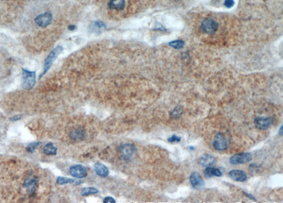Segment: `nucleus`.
<instances>
[{"mask_svg": "<svg viewBox=\"0 0 283 203\" xmlns=\"http://www.w3.org/2000/svg\"><path fill=\"white\" fill-rule=\"evenodd\" d=\"M62 51H63V47L61 46V45H58V46H57L55 48H54L53 51L51 52V53L48 54V56L47 57V58L45 59V60L44 67H43V71L40 76V79L42 78L43 76L47 72V71L49 70L50 68H51L52 65L53 64L54 61L56 60L57 58H58L59 54L62 52Z\"/></svg>", "mask_w": 283, "mask_h": 203, "instance_id": "1", "label": "nucleus"}, {"mask_svg": "<svg viewBox=\"0 0 283 203\" xmlns=\"http://www.w3.org/2000/svg\"><path fill=\"white\" fill-rule=\"evenodd\" d=\"M36 72L22 69V87L25 90H30L36 84Z\"/></svg>", "mask_w": 283, "mask_h": 203, "instance_id": "2", "label": "nucleus"}, {"mask_svg": "<svg viewBox=\"0 0 283 203\" xmlns=\"http://www.w3.org/2000/svg\"><path fill=\"white\" fill-rule=\"evenodd\" d=\"M213 147L218 151H224L227 148V139L222 133L219 132L215 135L214 142H213Z\"/></svg>", "mask_w": 283, "mask_h": 203, "instance_id": "3", "label": "nucleus"}, {"mask_svg": "<svg viewBox=\"0 0 283 203\" xmlns=\"http://www.w3.org/2000/svg\"><path fill=\"white\" fill-rule=\"evenodd\" d=\"M218 26V23L212 19H206L202 22L201 28L206 33L213 34L217 31Z\"/></svg>", "mask_w": 283, "mask_h": 203, "instance_id": "4", "label": "nucleus"}, {"mask_svg": "<svg viewBox=\"0 0 283 203\" xmlns=\"http://www.w3.org/2000/svg\"><path fill=\"white\" fill-rule=\"evenodd\" d=\"M119 150L122 157L125 160H130L136 153V149L135 146L130 144H125V145H121L119 148Z\"/></svg>", "mask_w": 283, "mask_h": 203, "instance_id": "5", "label": "nucleus"}, {"mask_svg": "<svg viewBox=\"0 0 283 203\" xmlns=\"http://www.w3.org/2000/svg\"><path fill=\"white\" fill-rule=\"evenodd\" d=\"M252 159V155L250 153H241L235 154L229 159V162L233 165L245 163L250 161Z\"/></svg>", "mask_w": 283, "mask_h": 203, "instance_id": "6", "label": "nucleus"}, {"mask_svg": "<svg viewBox=\"0 0 283 203\" xmlns=\"http://www.w3.org/2000/svg\"><path fill=\"white\" fill-rule=\"evenodd\" d=\"M53 21V15L50 12H45L44 14L39 15L35 19V21L39 26L45 28L51 24Z\"/></svg>", "mask_w": 283, "mask_h": 203, "instance_id": "7", "label": "nucleus"}, {"mask_svg": "<svg viewBox=\"0 0 283 203\" xmlns=\"http://www.w3.org/2000/svg\"><path fill=\"white\" fill-rule=\"evenodd\" d=\"M69 173L75 178H82L86 176L87 170L86 168L82 165H75L70 167Z\"/></svg>", "mask_w": 283, "mask_h": 203, "instance_id": "8", "label": "nucleus"}, {"mask_svg": "<svg viewBox=\"0 0 283 203\" xmlns=\"http://www.w3.org/2000/svg\"><path fill=\"white\" fill-rule=\"evenodd\" d=\"M255 125L257 128L260 130H266L269 128L273 124V119L271 117H256L254 121Z\"/></svg>", "mask_w": 283, "mask_h": 203, "instance_id": "9", "label": "nucleus"}, {"mask_svg": "<svg viewBox=\"0 0 283 203\" xmlns=\"http://www.w3.org/2000/svg\"><path fill=\"white\" fill-rule=\"evenodd\" d=\"M190 181L192 186L195 189H200L204 185V181L200 173L197 172H193L190 176Z\"/></svg>", "mask_w": 283, "mask_h": 203, "instance_id": "10", "label": "nucleus"}, {"mask_svg": "<svg viewBox=\"0 0 283 203\" xmlns=\"http://www.w3.org/2000/svg\"><path fill=\"white\" fill-rule=\"evenodd\" d=\"M229 176L232 180L239 182H243L247 179L246 173L240 170H232L229 173Z\"/></svg>", "mask_w": 283, "mask_h": 203, "instance_id": "11", "label": "nucleus"}, {"mask_svg": "<svg viewBox=\"0 0 283 203\" xmlns=\"http://www.w3.org/2000/svg\"><path fill=\"white\" fill-rule=\"evenodd\" d=\"M25 187H26L27 191L30 196H33L36 193L37 187H38V180L36 178L27 179L24 182Z\"/></svg>", "mask_w": 283, "mask_h": 203, "instance_id": "12", "label": "nucleus"}, {"mask_svg": "<svg viewBox=\"0 0 283 203\" xmlns=\"http://www.w3.org/2000/svg\"><path fill=\"white\" fill-rule=\"evenodd\" d=\"M216 162V159L212 155L204 154L199 159V163L202 166L210 167L213 166Z\"/></svg>", "mask_w": 283, "mask_h": 203, "instance_id": "13", "label": "nucleus"}, {"mask_svg": "<svg viewBox=\"0 0 283 203\" xmlns=\"http://www.w3.org/2000/svg\"><path fill=\"white\" fill-rule=\"evenodd\" d=\"M94 170L98 175L101 177H106L109 174L108 169L103 163L97 162L94 164Z\"/></svg>", "mask_w": 283, "mask_h": 203, "instance_id": "14", "label": "nucleus"}, {"mask_svg": "<svg viewBox=\"0 0 283 203\" xmlns=\"http://www.w3.org/2000/svg\"><path fill=\"white\" fill-rule=\"evenodd\" d=\"M85 136V131L83 128H78L72 130L70 133V138L74 141L82 140Z\"/></svg>", "mask_w": 283, "mask_h": 203, "instance_id": "15", "label": "nucleus"}, {"mask_svg": "<svg viewBox=\"0 0 283 203\" xmlns=\"http://www.w3.org/2000/svg\"><path fill=\"white\" fill-rule=\"evenodd\" d=\"M204 174L207 178H211L214 177V176H217V177H219L222 175V173L219 169L217 168H212V167H207L205 170L204 171Z\"/></svg>", "mask_w": 283, "mask_h": 203, "instance_id": "16", "label": "nucleus"}, {"mask_svg": "<svg viewBox=\"0 0 283 203\" xmlns=\"http://www.w3.org/2000/svg\"><path fill=\"white\" fill-rule=\"evenodd\" d=\"M83 183L81 180H77L76 179H72V178H65V177H62V176H59V177L57 178V183L58 185H65V184H72V185H80Z\"/></svg>", "mask_w": 283, "mask_h": 203, "instance_id": "17", "label": "nucleus"}, {"mask_svg": "<svg viewBox=\"0 0 283 203\" xmlns=\"http://www.w3.org/2000/svg\"><path fill=\"white\" fill-rule=\"evenodd\" d=\"M125 0H110L108 3V6L111 9L115 10H123L125 8Z\"/></svg>", "mask_w": 283, "mask_h": 203, "instance_id": "18", "label": "nucleus"}, {"mask_svg": "<svg viewBox=\"0 0 283 203\" xmlns=\"http://www.w3.org/2000/svg\"><path fill=\"white\" fill-rule=\"evenodd\" d=\"M90 28L91 30H93V32H101V30L106 29V26L105 23L102 21H94L90 25Z\"/></svg>", "mask_w": 283, "mask_h": 203, "instance_id": "19", "label": "nucleus"}, {"mask_svg": "<svg viewBox=\"0 0 283 203\" xmlns=\"http://www.w3.org/2000/svg\"><path fill=\"white\" fill-rule=\"evenodd\" d=\"M58 149L53 145V143L49 142L46 144L43 147V152L47 155H55Z\"/></svg>", "mask_w": 283, "mask_h": 203, "instance_id": "20", "label": "nucleus"}, {"mask_svg": "<svg viewBox=\"0 0 283 203\" xmlns=\"http://www.w3.org/2000/svg\"><path fill=\"white\" fill-rule=\"evenodd\" d=\"M99 193L98 189L95 188V187H84L82 190V196H89L90 195H93V194H96Z\"/></svg>", "mask_w": 283, "mask_h": 203, "instance_id": "21", "label": "nucleus"}, {"mask_svg": "<svg viewBox=\"0 0 283 203\" xmlns=\"http://www.w3.org/2000/svg\"><path fill=\"white\" fill-rule=\"evenodd\" d=\"M184 42L181 40H174L172 41V42L169 43V45L175 49H180L183 47L184 45Z\"/></svg>", "mask_w": 283, "mask_h": 203, "instance_id": "22", "label": "nucleus"}, {"mask_svg": "<svg viewBox=\"0 0 283 203\" xmlns=\"http://www.w3.org/2000/svg\"><path fill=\"white\" fill-rule=\"evenodd\" d=\"M40 145V142H31L30 143L29 145L27 146L26 147V150L27 152H30V153H33L35 150L36 149V148L38 147L39 145Z\"/></svg>", "mask_w": 283, "mask_h": 203, "instance_id": "23", "label": "nucleus"}, {"mask_svg": "<svg viewBox=\"0 0 283 203\" xmlns=\"http://www.w3.org/2000/svg\"><path fill=\"white\" fill-rule=\"evenodd\" d=\"M180 140H181V138L175 135H172L171 137H169L168 139V141L169 142H179Z\"/></svg>", "mask_w": 283, "mask_h": 203, "instance_id": "24", "label": "nucleus"}, {"mask_svg": "<svg viewBox=\"0 0 283 203\" xmlns=\"http://www.w3.org/2000/svg\"><path fill=\"white\" fill-rule=\"evenodd\" d=\"M181 113H182L181 109L177 107V108H176L175 109H174V110L171 113V115H173V117H179L180 115H181Z\"/></svg>", "mask_w": 283, "mask_h": 203, "instance_id": "25", "label": "nucleus"}, {"mask_svg": "<svg viewBox=\"0 0 283 203\" xmlns=\"http://www.w3.org/2000/svg\"><path fill=\"white\" fill-rule=\"evenodd\" d=\"M234 5V0H225V6L227 8H231Z\"/></svg>", "mask_w": 283, "mask_h": 203, "instance_id": "26", "label": "nucleus"}, {"mask_svg": "<svg viewBox=\"0 0 283 203\" xmlns=\"http://www.w3.org/2000/svg\"><path fill=\"white\" fill-rule=\"evenodd\" d=\"M103 202L106 203H115V200L112 197H106L103 200Z\"/></svg>", "mask_w": 283, "mask_h": 203, "instance_id": "27", "label": "nucleus"}, {"mask_svg": "<svg viewBox=\"0 0 283 203\" xmlns=\"http://www.w3.org/2000/svg\"><path fill=\"white\" fill-rule=\"evenodd\" d=\"M21 117H22V115H16V116H14L13 117H11L10 120L12 121H19V120H20Z\"/></svg>", "mask_w": 283, "mask_h": 203, "instance_id": "28", "label": "nucleus"}, {"mask_svg": "<svg viewBox=\"0 0 283 203\" xmlns=\"http://www.w3.org/2000/svg\"><path fill=\"white\" fill-rule=\"evenodd\" d=\"M76 28H77V26L75 25H69L68 26V29L69 30H75Z\"/></svg>", "mask_w": 283, "mask_h": 203, "instance_id": "29", "label": "nucleus"}]
</instances>
